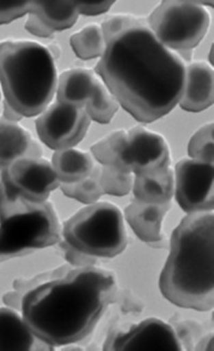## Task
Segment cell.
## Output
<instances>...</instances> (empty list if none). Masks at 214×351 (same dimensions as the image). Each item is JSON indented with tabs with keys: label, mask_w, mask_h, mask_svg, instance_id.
I'll use <instances>...</instances> for the list:
<instances>
[{
	"label": "cell",
	"mask_w": 214,
	"mask_h": 351,
	"mask_svg": "<svg viewBox=\"0 0 214 351\" xmlns=\"http://www.w3.org/2000/svg\"><path fill=\"white\" fill-rule=\"evenodd\" d=\"M185 64L157 39L145 23L123 30L106 43L96 72L131 117L152 123L179 104Z\"/></svg>",
	"instance_id": "1"
},
{
	"label": "cell",
	"mask_w": 214,
	"mask_h": 351,
	"mask_svg": "<svg viewBox=\"0 0 214 351\" xmlns=\"http://www.w3.org/2000/svg\"><path fill=\"white\" fill-rule=\"evenodd\" d=\"M116 276L101 267H81L32 288L22 299V316L49 347L83 341L116 297Z\"/></svg>",
	"instance_id": "2"
},
{
	"label": "cell",
	"mask_w": 214,
	"mask_h": 351,
	"mask_svg": "<svg viewBox=\"0 0 214 351\" xmlns=\"http://www.w3.org/2000/svg\"><path fill=\"white\" fill-rule=\"evenodd\" d=\"M159 286L163 297L177 306L213 308V212L187 214L176 227Z\"/></svg>",
	"instance_id": "3"
},
{
	"label": "cell",
	"mask_w": 214,
	"mask_h": 351,
	"mask_svg": "<svg viewBox=\"0 0 214 351\" xmlns=\"http://www.w3.org/2000/svg\"><path fill=\"white\" fill-rule=\"evenodd\" d=\"M58 75L49 47L29 40L0 43V86L21 117L42 113L56 94Z\"/></svg>",
	"instance_id": "4"
},
{
	"label": "cell",
	"mask_w": 214,
	"mask_h": 351,
	"mask_svg": "<svg viewBox=\"0 0 214 351\" xmlns=\"http://www.w3.org/2000/svg\"><path fill=\"white\" fill-rule=\"evenodd\" d=\"M60 237L52 203L27 200L0 181V261L53 246Z\"/></svg>",
	"instance_id": "5"
},
{
	"label": "cell",
	"mask_w": 214,
	"mask_h": 351,
	"mask_svg": "<svg viewBox=\"0 0 214 351\" xmlns=\"http://www.w3.org/2000/svg\"><path fill=\"white\" fill-rule=\"evenodd\" d=\"M64 242L92 258L121 255L128 245L121 210L109 202H96L66 220L62 231Z\"/></svg>",
	"instance_id": "6"
},
{
	"label": "cell",
	"mask_w": 214,
	"mask_h": 351,
	"mask_svg": "<svg viewBox=\"0 0 214 351\" xmlns=\"http://www.w3.org/2000/svg\"><path fill=\"white\" fill-rule=\"evenodd\" d=\"M210 26L207 9L194 1H163L148 19V27L170 51L190 52L202 43Z\"/></svg>",
	"instance_id": "7"
},
{
	"label": "cell",
	"mask_w": 214,
	"mask_h": 351,
	"mask_svg": "<svg viewBox=\"0 0 214 351\" xmlns=\"http://www.w3.org/2000/svg\"><path fill=\"white\" fill-rule=\"evenodd\" d=\"M92 119L83 107L55 102L36 121L41 142L54 151L71 149L83 141Z\"/></svg>",
	"instance_id": "8"
},
{
	"label": "cell",
	"mask_w": 214,
	"mask_h": 351,
	"mask_svg": "<svg viewBox=\"0 0 214 351\" xmlns=\"http://www.w3.org/2000/svg\"><path fill=\"white\" fill-rule=\"evenodd\" d=\"M176 200L187 214L214 208V163L183 158L175 167Z\"/></svg>",
	"instance_id": "9"
},
{
	"label": "cell",
	"mask_w": 214,
	"mask_h": 351,
	"mask_svg": "<svg viewBox=\"0 0 214 351\" xmlns=\"http://www.w3.org/2000/svg\"><path fill=\"white\" fill-rule=\"evenodd\" d=\"M0 181L23 198L47 201L60 186L52 163L42 157H25L1 171Z\"/></svg>",
	"instance_id": "10"
},
{
	"label": "cell",
	"mask_w": 214,
	"mask_h": 351,
	"mask_svg": "<svg viewBox=\"0 0 214 351\" xmlns=\"http://www.w3.org/2000/svg\"><path fill=\"white\" fill-rule=\"evenodd\" d=\"M170 146L165 138L145 127L136 126L128 132L124 167L130 173H148L170 167Z\"/></svg>",
	"instance_id": "11"
},
{
	"label": "cell",
	"mask_w": 214,
	"mask_h": 351,
	"mask_svg": "<svg viewBox=\"0 0 214 351\" xmlns=\"http://www.w3.org/2000/svg\"><path fill=\"white\" fill-rule=\"evenodd\" d=\"M105 350H181L175 330L158 318H148L126 332L117 334L104 345Z\"/></svg>",
	"instance_id": "12"
},
{
	"label": "cell",
	"mask_w": 214,
	"mask_h": 351,
	"mask_svg": "<svg viewBox=\"0 0 214 351\" xmlns=\"http://www.w3.org/2000/svg\"><path fill=\"white\" fill-rule=\"evenodd\" d=\"M170 208V202L155 204L133 199L124 208V217L142 242L149 245L159 244L163 240V221Z\"/></svg>",
	"instance_id": "13"
},
{
	"label": "cell",
	"mask_w": 214,
	"mask_h": 351,
	"mask_svg": "<svg viewBox=\"0 0 214 351\" xmlns=\"http://www.w3.org/2000/svg\"><path fill=\"white\" fill-rule=\"evenodd\" d=\"M214 102V72L211 64L194 62L185 70V85L179 104L181 109L198 113Z\"/></svg>",
	"instance_id": "14"
},
{
	"label": "cell",
	"mask_w": 214,
	"mask_h": 351,
	"mask_svg": "<svg viewBox=\"0 0 214 351\" xmlns=\"http://www.w3.org/2000/svg\"><path fill=\"white\" fill-rule=\"evenodd\" d=\"M42 147L18 121L0 117V171L25 157H41Z\"/></svg>",
	"instance_id": "15"
},
{
	"label": "cell",
	"mask_w": 214,
	"mask_h": 351,
	"mask_svg": "<svg viewBox=\"0 0 214 351\" xmlns=\"http://www.w3.org/2000/svg\"><path fill=\"white\" fill-rule=\"evenodd\" d=\"M51 348L40 341L18 313L0 307V351H27Z\"/></svg>",
	"instance_id": "16"
},
{
	"label": "cell",
	"mask_w": 214,
	"mask_h": 351,
	"mask_svg": "<svg viewBox=\"0 0 214 351\" xmlns=\"http://www.w3.org/2000/svg\"><path fill=\"white\" fill-rule=\"evenodd\" d=\"M132 191L134 199L142 202L164 204L170 202L175 193V176L170 167L136 174Z\"/></svg>",
	"instance_id": "17"
},
{
	"label": "cell",
	"mask_w": 214,
	"mask_h": 351,
	"mask_svg": "<svg viewBox=\"0 0 214 351\" xmlns=\"http://www.w3.org/2000/svg\"><path fill=\"white\" fill-rule=\"evenodd\" d=\"M96 79L94 71L85 68L66 70L58 77L57 101L85 108L94 93Z\"/></svg>",
	"instance_id": "18"
},
{
	"label": "cell",
	"mask_w": 214,
	"mask_h": 351,
	"mask_svg": "<svg viewBox=\"0 0 214 351\" xmlns=\"http://www.w3.org/2000/svg\"><path fill=\"white\" fill-rule=\"evenodd\" d=\"M51 163L62 184L81 181L94 169L92 157L86 152L74 147L55 151Z\"/></svg>",
	"instance_id": "19"
},
{
	"label": "cell",
	"mask_w": 214,
	"mask_h": 351,
	"mask_svg": "<svg viewBox=\"0 0 214 351\" xmlns=\"http://www.w3.org/2000/svg\"><path fill=\"white\" fill-rule=\"evenodd\" d=\"M30 13L38 15L55 32L69 29L79 16L74 1H31Z\"/></svg>",
	"instance_id": "20"
},
{
	"label": "cell",
	"mask_w": 214,
	"mask_h": 351,
	"mask_svg": "<svg viewBox=\"0 0 214 351\" xmlns=\"http://www.w3.org/2000/svg\"><path fill=\"white\" fill-rule=\"evenodd\" d=\"M126 140L128 132L122 129L115 130L92 146V156L100 163V166L113 167L126 171L124 167Z\"/></svg>",
	"instance_id": "21"
},
{
	"label": "cell",
	"mask_w": 214,
	"mask_h": 351,
	"mask_svg": "<svg viewBox=\"0 0 214 351\" xmlns=\"http://www.w3.org/2000/svg\"><path fill=\"white\" fill-rule=\"evenodd\" d=\"M70 45L75 55L83 60L102 57L106 49L101 26L96 24H90L75 32L70 38Z\"/></svg>",
	"instance_id": "22"
},
{
	"label": "cell",
	"mask_w": 214,
	"mask_h": 351,
	"mask_svg": "<svg viewBox=\"0 0 214 351\" xmlns=\"http://www.w3.org/2000/svg\"><path fill=\"white\" fill-rule=\"evenodd\" d=\"M85 109L92 121L98 124H109L118 111L119 104L102 80L98 77L94 93L85 106Z\"/></svg>",
	"instance_id": "23"
},
{
	"label": "cell",
	"mask_w": 214,
	"mask_h": 351,
	"mask_svg": "<svg viewBox=\"0 0 214 351\" xmlns=\"http://www.w3.org/2000/svg\"><path fill=\"white\" fill-rule=\"evenodd\" d=\"M60 189L68 198L90 206L98 202L104 195L98 183V166H94V171L81 181L74 183L60 184Z\"/></svg>",
	"instance_id": "24"
},
{
	"label": "cell",
	"mask_w": 214,
	"mask_h": 351,
	"mask_svg": "<svg viewBox=\"0 0 214 351\" xmlns=\"http://www.w3.org/2000/svg\"><path fill=\"white\" fill-rule=\"evenodd\" d=\"M132 173L113 167L98 166V183L104 195L124 197L133 187Z\"/></svg>",
	"instance_id": "25"
},
{
	"label": "cell",
	"mask_w": 214,
	"mask_h": 351,
	"mask_svg": "<svg viewBox=\"0 0 214 351\" xmlns=\"http://www.w3.org/2000/svg\"><path fill=\"white\" fill-rule=\"evenodd\" d=\"M213 124L204 125L198 129L187 144L190 158L204 162L214 163Z\"/></svg>",
	"instance_id": "26"
},
{
	"label": "cell",
	"mask_w": 214,
	"mask_h": 351,
	"mask_svg": "<svg viewBox=\"0 0 214 351\" xmlns=\"http://www.w3.org/2000/svg\"><path fill=\"white\" fill-rule=\"evenodd\" d=\"M145 23V20L141 18H136L134 15L130 14H115L109 16L104 21L101 28L103 32L104 39L106 43L111 38L120 34L123 30L128 29L134 25H138Z\"/></svg>",
	"instance_id": "27"
},
{
	"label": "cell",
	"mask_w": 214,
	"mask_h": 351,
	"mask_svg": "<svg viewBox=\"0 0 214 351\" xmlns=\"http://www.w3.org/2000/svg\"><path fill=\"white\" fill-rule=\"evenodd\" d=\"M31 11V1H0V25L28 15Z\"/></svg>",
	"instance_id": "28"
},
{
	"label": "cell",
	"mask_w": 214,
	"mask_h": 351,
	"mask_svg": "<svg viewBox=\"0 0 214 351\" xmlns=\"http://www.w3.org/2000/svg\"><path fill=\"white\" fill-rule=\"evenodd\" d=\"M74 3L79 14L94 16L107 12L115 1H74Z\"/></svg>",
	"instance_id": "29"
},
{
	"label": "cell",
	"mask_w": 214,
	"mask_h": 351,
	"mask_svg": "<svg viewBox=\"0 0 214 351\" xmlns=\"http://www.w3.org/2000/svg\"><path fill=\"white\" fill-rule=\"evenodd\" d=\"M25 29L31 35L39 38L52 37L55 34L54 30L51 29L38 15L34 13L28 14L27 21L25 23Z\"/></svg>",
	"instance_id": "30"
},
{
	"label": "cell",
	"mask_w": 214,
	"mask_h": 351,
	"mask_svg": "<svg viewBox=\"0 0 214 351\" xmlns=\"http://www.w3.org/2000/svg\"><path fill=\"white\" fill-rule=\"evenodd\" d=\"M0 98H1V92H0Z\"/></svg>",
	"instance_id": "31"
}]
</instances>
